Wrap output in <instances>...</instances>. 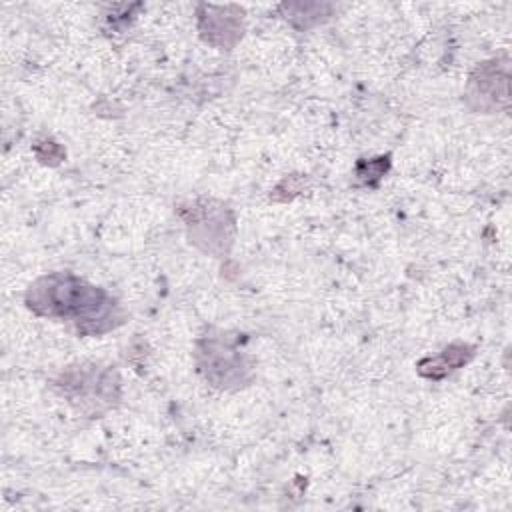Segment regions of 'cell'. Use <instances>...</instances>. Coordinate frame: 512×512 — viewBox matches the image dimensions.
Wrapping results in <instances>:
<instances>
[{
	"label": "cell",
	"mask_w": 512,
	"mask_h": 512,
	"mask_svg": "<svg viewBox=\"0 0 512 512\" xmlns=\"http://www.w3.org/2000/svg\"><path fill=\"white\" fill-rule=\"evenodd\" d=\"M30 308L40 314L74 318L82 326H92V330H102V322L110 318L112 300L98 288L86 286L84 282L54 274L42 278L28 296Z\"/></svg>",
	"instance_id": "6da1fadb"
}]
</instances>
